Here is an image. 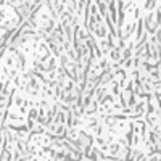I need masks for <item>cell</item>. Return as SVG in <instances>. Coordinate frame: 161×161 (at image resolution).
<instances>
[{"instance_id": "6da1fadb", "label": "cell", "mask_w": 161, "mask_h": 161, "mask_svg": "<svg viewBox=\"0 0 161 161\" xmlns=\"http://www.w3.org/2000/svg\"><path fill=\"white\" fill-rule=\"evenodd\" d=\"M153 16L155 15H147V16H145V26H147V29H148V32H155V29H156L158 28V26L156 24H151V19H153Z\"/></svg>"}, {"instance_id": "8992f818", "label": "cell", "mask_w": 161, "mask_h": 161, "mask_svg": "<svg viewBox=\"0 0 161 161\" xmlns=\"http://www.w3.org/2000/svg\"><path fill=\"white\" fill-rule=\"evenodd\" d=\"M103 92H105V89H98V90H97V102H100V100H102Z\"/></svg>"}, {"instance_id": "7a4b0ae2", "label": "cell", "mask_w": 161, "mask_h": 161, "mask_svg": "<svg viewBox=\"0 0 161 161\" xmlns=\"http://www.w3.org/2000/svg\"><path fill=\"white\" fill-rule=\"evenodd\" d=\"M142 29H143V21H138V26H137V32H135V37L138 39V40H140L142 39Z\"/></svg>"}, {"instance_id": "277c9868", "label": "cell", "mask_w": 161, "mask_h": 161, "mask_svg": "<svg viewBox=\"0 0 161 161\" xmlns=\"http://www.w3.org/2000/svg\"><path fill=\"white\" fill-rule=\"evenodd\" d=\"M53 69H55V58H50V61H48L47 69H45V71H50V73H52Z\"/></svg>"}, {"instance_id": "52a82bcc", "label": "cell", "mask_w": 161, "mask_h": 161, "mask_svg": "<svg viewBox=\"0 0 161 161\" xmlns=\"http://www.w3.org/2000/svg\"><path fill=\"white\" fill-rule=\"evenodd\" d=\"M143 106H145L143 103H138V105L135 106V111H142V109H143Z\"/></svg>"}, {"instance_id": "9c48e42d", "label": "cell", "mask_w": 161, "mask_h": 161, "mask_svg": "<svg viewBox=\"0 0 161 161\" xmlns=\"http://www.w3.org/2000/svg\"><path fill=\"white\" fill-rule=\"evenodd\" d=\"M132 64H134V61H132V60H126V68H131Z\"/></svg>"}, {"instance_id": "30bf717a", "label": "cell", "mask_w": 161, "mask_h": 161, "mask_svg": "<svg viewBox=\"0 0 161 161\" xmlns=\"http://www.w3.org/2000/svg\"><path fill=\"white\" fill-rule=\"evenodd\" d=\"M151 77H158V79H160V71H153V73H151Z\"/></svg>"}, {"instance_id": "5b68a950", "label": "cell", "mask_w": 161, "mask_h": 161, "mask_svg": "<svg viewBox=\"0 0 161 161\" xmlns=\"http://www.w3.org/2000/svg\"><path fill=\"white\" fill-rule=\"evenodd\" d=\"M155 5H156V0H147V5H145V8H147V10H151V8H155Z\"/></svg>"}, {"instance_id": "3957f363", "label": "cell", "mask_w": 161, "mask_h": 161, "mask_svg": "<svg viewBox=\"0 0 161 161\" xmlns=\"http://www.w3.org/2000/svg\"><path fill=\"white\" fill-rule=\"evenodd\" d=\"M119 50H121V48H118V47L111 50V58L113 60H121V58H119Z\"/></svg>"}, {"instance_id": "ba28073f", "label": "cell", "mask_w": 161, "mask_h": 161, "mask_svg": "<svg viewBox=\"0 0 161 161\" xmlns=\"http://www.w3.org/2000/svg\"><path fill=\"white\" fill-rule=\"evenodd\" d=\"M15 102H16V105H21V103H23V98H21V97H19V95H16V100H15Z\"/></svg>"}]
</instances>
